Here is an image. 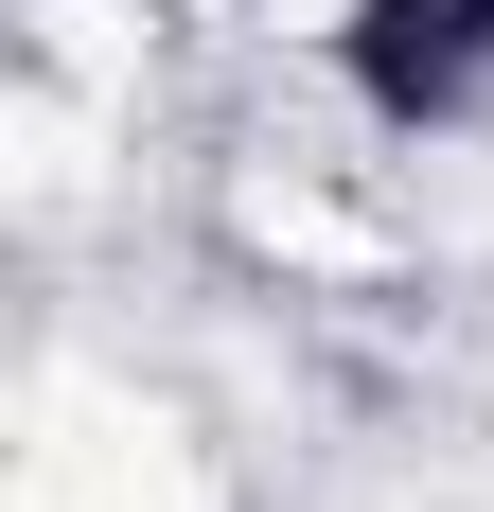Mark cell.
<instances>
[{
	"label": "cell",
	"mask_w": 494,
	"mask_h": 512,
	"mask_svg": "<svg viewBox=\"0 0 494 512\" xmlns=\"http://www.w3.org/2000/svg\"><path fill=\"white\" fill-rule=\"evenodd\" d=\"M36 36L71 53V71H124V53H142V36H124V0H36Z\"/></svg>",
	"instance_id": "4"
},
{
	"label": "cell",
	"mask_w": 494,
	"mask_h": 512,
	"mask_svg": "<svg viewBox=\"0 0 494 512\" xmlns=\"http://www.w3.org/2000/svg\"><path fill=\"white\" fill-rule=\"evenodd\" d=\"M265 18H283V36H318V18H336V0H265Z\"/></svg>",
	"instance_id": "5"
},
{
	"label": "cell",
	"mask_w": 494,
	"mask_h": 512,
	"mask_svg": "<svg viewBox=\"0 0 494 512\" xmlns=\"http://www.w3.org/2000/svg\"><path fill=\"white\" fill-rule=\"evenodd\" d=\"M71 195H89V124H71V106H18V212H71Z\"/></svg>",
	"instance_id": "3"
},
{
	"label": "cell",
	"mask_w": 494,
	"mask_h": 512,
	"mask_svg": "<svg viewBox=\"0 0 494 512\" xmlns=\"http://www.w3.org/2000/svg\"><path fill=\"white\" fill-rule=\"evenodd\" d=\"M18 512H212V477H195V442L142 389L36 371V407H18Z\"/></svg>",
	"instance_id": "1"
},
{
	"label": "cell",
	"mask_w": 494,
	"mask_h": 512,
	"mask_svg": "<svg viewBox=\"0 0 494 512\" xmlns=\"http://www.w3.org/2000/svg\"><path fill=\"white\" fill-rule=\"evenodd\" d=\"M247 248H283V265H371V212H336L318 177H247Z\"/></svg>",
	"instance_id": "2"
}]
</instances>
